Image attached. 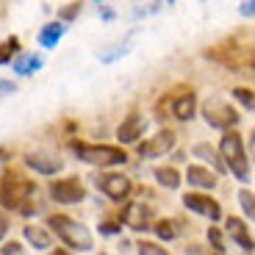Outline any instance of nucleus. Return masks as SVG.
I'll use <instances>...</instances> for the list:
<instances>
[{"mask_svg": "<svg viewBox=\"0 0 255 255\" xmlns=\"http://www.w3.org/2000/svg\"><path fill=\"white\" fill-rule=\"evenodd\" d=\"M122 222H125L130 230L153 228V225H150V205H144V203H125V208H122Z\"/></svg>", "mask_w": 255, "mask_h": 255, "instance_id": "f8f14e48", "label": "nucleus"}, {"mask_svg": "<svg viewBox=\"0 0 255 255\" xmlns=\"http://www.w3.org/2000/svg\"><path fill=\"white\" fill-rule=\"evenodd\" d=\"M78 14H81V3H70V6H64L61 11H58V19L70 22V19H75Z\"/></svg>", "mask_w": 255, "mask_h": 255, "instance_id": "bb28decb", "label": "nucleus"}, {"mask_svg": "<svg viewBox=\"0 0 255 255\" xmlns=\"http://www.w3.org/2000/svg\"><path fill=\"white\" fill-rule=\"evenodd\" d=\"M250 161H255V130L250 136Z\"/></svg>", "mask_w": 255, "mask_h": 255, "instance_id": "72a5a7b5", "label": "nucleus"}, {"mask_svg": "<svg viewBox=\"0 0 255 255\" xmlns=\"http://www.w3.org/2000/svg\"><path fill=\"white\" fill-rule=\"evenodd\" d=\"M191 153H194V158H203L205 164H211L217 172H228V166H225V161H222V155L214 150L211 144H205V141H200V144H194L191 147Z\"/></svg>", "mask_w": 255, "mask_h": 255, "instance_id": "6ab92c4d", "label": "nucleus"}, {"mask_svg": "<svg viewBox=\"0 0 255 255\" xmlns=\"http://www.w3.org/2000/svg\"><path fill=\"white\" fill-rule=\"evenodd\" d=\"M42 56H39V53H17V56H14V61H11V70L17 72V75H33V72H39L42 70Z\"/></svg>", "mask_w": 255, "mask_h": 255, "instance_id": "f3484780", "label": "nucleus"}, {"mask_svg": "<svg viewBox=\"0 0 255 255\" xmlns=\"http://www.w3.org/2000/svg\"><path fill=\"white\" fill-rule=\"evenodd\" d=\"M22 161H25V166L33 169L36 175H56L64 169V161L53 153H28Z\"/></svg>", "mask_w": 255, "mask_h": 255, "instance_id": "9b49d317", "label": "nucleus"}, {"mask_svg": "<svg viewBox=\"0 0 255 255\" xmlns=\"http://www.w3.org/2000/svg\"><path fill=\"white\" fill-rule=\"evenodd\" d=\"M47 228H50L70 250H75V253H92V250H95V239H92L89 228L75 222V219L67 217V214H53V217H47Z\"/></svg>", "mask_w": 255, "mask_h": 255, "instance_id": "f257e3e1", "label": "nucleus"}, {"mask_svg": "<svg viewBox=\"0 0 255 255\" xmlns=\"http://www.w3.org/2000/svg\"><path fill=\"white\" fill-rule=\"evenodd\" d=\"M183 205L189 211H194V214H200V217L211 219V222H219V219H222V208H219V203L214 197H208V194L186 191V194H183Z\"/></svg>", "mask_w": 255, "mask_h": 255, "instance_id": "1a4fd4ad", "label": "nucleus"}, {"mask_svg": "<svg viewBox=\"0 0 255 255\" xmlns=\"http://www.w3.org/2000/svg\"><path fill=\"white\" fill-rule=\"evenodd\" d=\"M208 242H211V250H214V253H228L225 239H222V230L219 228H208Z\"/></svg>", "mask_w": 255, "mask_h": 255, "instance_id": "393cba45", "label": "nucleus"}, {"mask_svg": "<svg viewBox=\"0 0 255 255\" xmlns=\"http://www.w3.org/2000/svg\"><path fill=\"white\" fill-rule=\"evenodd\" d=\"M144 130H147V120L139 111H133V114H128L120 122V128H117V141L120 144H136L139 136H144Z\"/></svg>", "mask_w": 255, "mask_h": 255, "instance_id": "9d476101", "label": "nucleus"}, {"mask_svg": "<svg viewBox=\"0 0 255 255\" xmlns=\"http://www.w3.org/2000/svg\"><path fill=\"white\" fill-rule=\"evenodd\" d=\"M67 33V22L64 19H56V22H47V25H42L39 28V33H36V42L42 47H56L58 42H61V36Z\"/></svg>", "mask_w": 255, "mask_h": 255, "instance_id": "dca6fc26", "label": "nucleus"}, {"mask_svg": "<svg viewBox=\"0 0 255 255\" xmlns=\"http://www.w3.org/2000/svg\"><path fill=\"white\" fill-rule=\"evenodd\" d=\"M0 253H3V255H22V253H25V247H22V244H19V242H6V244H3V247H0Z\"/></svg>", "mask_w": 255, "mask_h": 255, "instance_id": "cd10ccee", "label": "nucleus"}, {"mask_svg": "<svg viewBox=\"0 0 255 255\" xmlns=\"http://www.w3.org/2000/svg\"><path fill=\"white\" fill-rule=\"evenodd\" d=\"M155 180H158L164 189H178L180 186V172L175 166H155Z\"/></svg>", "mask_w": 255, "mask_h": 255, "instance_id": "aec40b11", "label": "nucleus"}, {"mask_svg": "<svg viewBox=\"0 0 255 255\" xmlns=\"http://www.w3.org/2000/svg\"><path fill=\"white\" fill-rule=\"evenodd\" d=\"M22 233H25V239H28V244H31L36 253H47V250L53 247V239H50V233H47L42 225H25L22 228Z\"/></svg>", "mask_w": 255, "mask_h": 255, "instance_id": "a211bd4d", "label": "nucleus"}, {"mask_svg": "<svg viewBox=\"0 0 255 255\" xmlns=\"http://www.w3.org/2000/svg\"><path fill=\"white\" fill-rule=\"evenodd\" d=\"M136 250H139L141 255H166V247H158L155 242H139Z\"/></svg>", "mask_w": 255, "mask_h": 255, "instance_id": "a878e982", "label": "nucleus"}, {"mask_svg": "<svg viewBox=\"0 0 255 255\" xmlns=\"http://www.w3.org/2000/svg\"><path fill=\"white\" fill-rule=\"evenodd\" d=\"M153 230H155V236H158L161 242H172V239L178 236V228H175V222H169V219L153 222Z\"/></svg>", "mask_w": 255, "mask_h": 255, "instance_id": "4be33fe9", "label": "nucleus"}, {"mask_svg": "<svg viewBox=\"0 0 255 255\" xmlns=\"http://www.w3.org/2000/svg\"><path fill=\"white\" fill-rule=\"evenodd\" d=\"M166 3H175V0H166Z\"/></svg>", "mask_w": 255, "mask_h": 255, "instance_id": "e433bc0d", "label": "nucleus"}, {"mask_svg": "<svg viewBox=\"0 0 255 255\" xmlns=\"http://www.w3.org/2000/svg\"><path fill=\"white\" fill-rule=\"evenodd\" d=\"M219 155H222L228 172H233V178L247 183L250 180V158H247V150H244V139L236 133V130H225L222 141H219Z\"/></svg>", "mask_w": 255, "mask_h": 255, "instance_id": "f03ea898", "label": "nucleus"}, {"mask_svg": "<svg viewBox=\"0 0 255 255\" xmlns=\"http://www.w3.org/2000/svg\"><path fill=\"white\" fill-rule=\"evenodd\" d=\"M100 14H103V19H114V11H111V8H103Z\"/></svg>", "mask_w": 255, "mask_h": 255, "instance_id": "f704fd0d", "label": "nucleus"}, {"mask_svg": "<svg viewBox=\"0 0 255 255\" xmlns=\"http://www.w3.org/2000/svg\"><path fill=\"white\" fill-rule=\"evenodd\" d=\"M239 11H242L244 17H255V0H244L242 6H239Z\"/></svg>", "mask_w": 255, "mask_h": 255, "instance_id": "7c9ffc66", "label": "nucleus"}, {"mask_svg": "<svg viewBox=\"0 0 255 255\" xmlns=\"http://www.w3.org/2000/svg\"><path fill=\"white\" fill-rule=\"evenodd\" d=\"M233 97L242 103L244 109L255 111V92H253V89H244V86H239V89H233Z\"/></svg>", "mask_w": 255, "mask_h": 255, "instance_id": "b1692460", "label": "nucleus"}, {"mask_svg": "<svg viewBox=\"0 0 255 255\" xmlns=\"http://www.w3.org/2000/svg\"><path fill=\"white\" fill-rule=\"evenodd\" d=\"M33 194H36V183L22 178L19 172H6L0 180V205L3 208L19 211Z\"/></svg>", "mask_w": 255, "mask_h": 255, "instance_id": "20e7f679", "label": "nucleus"}, {"mask_svg": "<svg viewBox=\"0 0 255 255\" xmlns=\"http://www.w3.org/2000/svg\"><path fill=\"white\" fill-rule=\"evenodd\" d=\"M6 155H8V153H6V150H0V161H3V158H6Z\"/></svg>", "mask_w": 255, "mask_h": 255, "instance_id": "c9c22d12", "label": "nucleus"}, {"mask_svg": "<svg viewBox=\"0 0 255 255\" xmlns=\"http://www.w3.org/2000/svg\"><path fill=\"white\" fill-rule=\"evenodd\" d=\"M125 53H128V42H125V45H120L117 50H111V53H100V61H114V58L125 56Z\"/></svg>", "mask_w": 255, "mask_h": 255, "instance_id": "c85d7f7f", "label": "nucleus"}, {"mask_svg": "<svg viewBox=\"0 0 255 255\" xmlns=\"http://www.w3.org/2000/svg\"><path fill=\"white\" fill-rule=\"evenodd\" d=\"M6 233H8V222L3 217H0V242H3V239H6Z\"/></svg>", "mask_w": 255, "mask_h": 255, "instance_id": "473e14b6", "label": "nucleus"}, {"mask_svg": "<svg viewBox=\"0 0 255 255\" xmlns=\"http://www.w3.org/2000/svg\"><path fill=\"white\" fill-rule=\"evenodd\" d=\"M17 92V86H14L11 81H0V97H6V95H14Z\"/></svg>", "mask_w": 255, "mask_h": 255, "instance_id": "2f4dec72", "label": "nucleus"}, {"mask_svg": "<svg viewBox=\"0 0 255 255\" xmlns=\"http://www.w3.org/2000/svg\"><path fill=\"white\" fill-rule=\"evenodd\" d=\"M225 225H228L225 230H228V236L233 239V244H239L244 253H255V242H253V236H250V225L244 222V219L230 217Z\"/></svg>", "mask_w": 255, "mask_h": 255, "instance_id": "ddd939ff", "label": "nucleus"}, {"mask_svg": "<svg viewBox=\"0 0 255 255\" xmlns=\"http://www.w3.org/2000/svg\"><path fill=\"white\" fill-rule=\"evenodd\" d=\"M194 114H197V95H194L191 89L183 92V95H178L172 100V117H175V120L189 122Z\"/></svg>", "mask_w": 255, "mask_h": 255, "instance_id": "2eb2a0df", "label": "nucleus"}, {"mask_svg": "<svg viewBox=\"0 0 255 255\" xmlns=\"http://www.w3.org/2000/svg\"><path fill=\"white\" fill-rule=\"evenodd\" d=\"M239 205H242L244 217L255 222V191H250V189H242V191H239Z\"/></svg>", "mask_w": 255, "mask_h": 255, "instance_id": "5701e85b", "label": "nucleus"}, {"mask_svg": "<svg viewBox=\"0 0 255 255\" xmlns=\"http://www.w3.org/2000/svg\"><path fill=\"white\" fill-rule=\"evenodd\" d=\"M17 53H19V39L17 36L3 39V42H0V67H3V64H11Z\"/></svg>", "mask_w": 255, "mask_h": 255, "instance_id": "412c9836", "label": "nucleus"}, {"mask_svg": "<svg viewBox=\"0 0 255 255\" xmlns=\"http://www.w3.org/2000/svg\"><path fill=\"white\" fill-rule=\"evenodd\" d=\"M70 150L78 155V161L92 166H103V169H111V166H120L128 161V153L122 147H111V144H86V141H70Z\"/></svg>", "mask_w": 255, "mask_h": 255, "instance_id": "7ed1b4c3", "label": "nucleus"}, {"mask_svg": "<svg viewBox=\"0 0 255 255\" xmlns=\"http://www.w3.org/2000/svg\"><path fill=\"white\" fill-rule=\"evenodd\" d=\"M95 3H103V0H95Z\"/></svg>", "mask_w": 255, "mask_h": 255, "instance_id": "4c0bfd02", "label": "nucleus"}, {"mask_svg": "<svg viewBox=\"0 0 255 255\" xmlns=\"http://www.w3.org/2000/svg\"><path fill=\"white\" fill-rule=\"evenodd\" d=\"M186 183L194 186V189H214L217 186V172H211L208 166L203 164H189L186 166Z\"/></svg>", "mask_w": 255, "mask_h": 255, "instance_id": "4468645a", "label": "nucleus"}, {"mask_svg": "<svg viewBox=\"0 0 255 255\" xmlns=\"http://www.w3.org/2000/svg\"><path fill=\"white\" fill-rule=\"evenodd\" d=\"M200 114H203V120L208 122L211 128H217V130H228V128H233L239 122L236 109H233L230 103H225L222 97H208V100L203 103Z\"/></svg>", "mask_w": 255, "mask_h": 255, "instance_id": "39448f33", "label": "nucleus"}, {"mask_svg": "<svg viewBox=\"0 0 255 255\" xmlns=\"http://www.w3.org/2000/svg\"><path fill=\"white\" fill-rule=\"evenodd\" d=\"M120 230H122V225H117V222H103L100 225V233H106V236H114Z\"/></svg>", "mask_w": 255, "mask_h": 255, "instance_id": "c756f323", "label": "nucleus"}, {"mask_svg": "<svg viewBox=\"0 0 255 255\" xmlns=\"http://www.w3.org/2000/svg\"><path fill=\"white\" fill-rule=\"evenodd\" d=\"M50 197L61 205H78L86 200V189H83L81 178H61L50 183Z\"/></svg>", "mask_w": 255, "mask_h": 255, "instance_id": "0eeeda50", "label": "nucleus"}, {"mask_svg": "<svg viewBox=\"0 0 255 255\" xmlns=\"http://www.w3.org/2000/svg\"><path fill=\"white\" fill-rule=\"evenodd\" d=\"M175 144H178V133L166 128V130H158L155 136H150L147 141H141L139 155L141 158H161V155H166Z\"/></svg>", "mask_w": 255, "mask_h": 255, "instance_id": "6e6552de", "label": "nucleus"}, {"mask_svg": "<svg viewBox=\"0 0 255 255\" xmlns=\"http://www.w3.org/2000/svg\"><path fill=\"white\" fill-rule=\"evenodd\" d=\"M95 189L100 191V194H106L109 200L120 203V200H128V194L133 191V183H130V178H125L122 172H100L95 178Z\"/></svg>", "mask_w": 255, "mask_h": 255, "instance_id": "423d86ee", "label": "nucleus"}]
</instances>
